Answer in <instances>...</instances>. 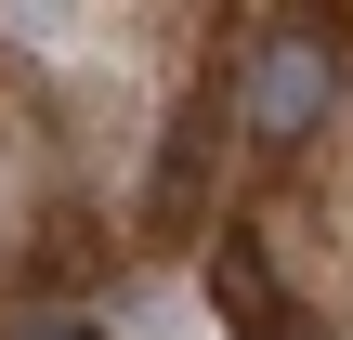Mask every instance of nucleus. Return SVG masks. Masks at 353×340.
<instances>
[{"label": "nucleus", "instance_id": "obj_1", "mask_svg": "<svg viewBox=\"0 0 353 340\" xmlns=\"http://www.w3.org/2000/svg\"><path fill=\"white\" fill-rule=\"evenodd\" d=\"M327 105H341V52H327L314 26H262L249 66H236V118H249V144H262V157H301V144L327 131Z\"/></svg>", "mask_w": 353, "mask_h": 340}, {"label": "nucleus", "instance_id": "obj_2", "mask_svg": "<svg viewBox=\"0 0 353 340\" xmlns=\"http://www.w3.org/2000/svg\"><path fill=\"white\" fill-rule=\"evenodd\" d=\"M210 301H223V328H236V340H314L301 288L275 275V249H262L249 223H223V236H210Z\"/></svg>", "mask_w": 353, "mask_h": 340}, {"label": "nucleus", "instance_id": "obj_3", "mask_svg": "<svg viewBox=\"0 0 353 340\" xmlns=\"http://www.w3.org/2000/svg\"><path fill=\"white\" fill-rule=\"evenodd\" d=\"M210 144H223V105L196 92L157 144V183H144V236H210Z\"/></svg>", "mask_w": 353, "mask_h": 340}, {"label": "nucleus", "instance_id": "obj_4", "mask_svg": "<svg viewBox=\"0 0 353 340\" xmlns=\"http://www.w3.org/2000/svg\"><path fill=\"white\" fill-rule=\"evenodd\" d=\"M0 340H105V328H92V314H65V301H26Z\"/></svg>", "mask_w": 353, "mask_h": 340}]
</instances>
